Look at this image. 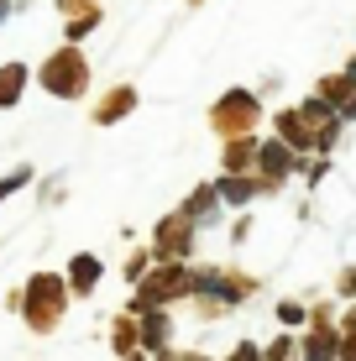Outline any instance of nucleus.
<instances>
[{"instance_id":"f3484780","label":"nucleus","mask_w":356,"mask_h":361,"mask_svg":"<svg viewBox=\"0 0 356 361\" xmlns=\"http://www.w3.org/2000/svg\"><path fill=\"white\" fill-rule=\"evenodd\" d=\"M137 325H142V351H157V345L168 341V314L163 309H142Z\"/></svg>"},{"instance_id":"6e6552de","label":"nucleus","mask_w":356,"mask_h":361,"mask_svg":"<svg viewBox=\"0 0 356 361\" xmlns=\"http://www.w3.org/2000/svg\"><path fill=\"white\" fill-rule=\"evenodd\" d=\"M58 16H63V42H84L105 27V6L100 0H58Z\"/></svg>"},{"instance_id":"9b49d317","label":"nucleus","mask_w":356,"mask_h":361,"mask_svg":"<svg viewBox=\"0 0 356 361\" xmlns=\"http://www.w3.org/2000/svg\"><path fill=\"white\" fill-rule=\"evenodd\" d=\"M273 131H278V142L293 147V152H314V126H309V116H304L299 105H293V110H278V116H273Z\"/></svg>"},{"instance_id":"dca6fc26","label":"nucleus","mask_w":356,"mask_h":361,"mask_svg":"<svg viewBox=\"0 0 356 361\" xmlns=\"http://www.w3.org/2000/svg\"><path fill=\"white\" fill-rule=\"evenodd\" d=\"M178 209H183V215H189V220H194V226H200V231H204V220H210V215H215V209H220V189H215V183H200V189H194L189 199H183V204H178Z\"/></svg>"},{"instance_id":"f257e3e1","label":"nucleus","mask_w":356,"mask_h":361,"mask_svg":"<svg viewBox=\"0 0 356 361\" xmlns=\"http://www.w3.org/2000/svg\"><path fill=\"white\" fill-rule=\"evenodd\" d=\"M32 79H37V90L53 94V99H84L90 84H94V68H90V58H84V42H58L53 53L37 63Z\"/></svg>"},{"instance_id":"aec40b11","label":"nucleus","mask_w":356,"mask_h":361,"mask_svg":"<svg viewBox=\"0 0 356 361\" xmlns=\"http://www.w3.org/2000/svg\"><path fill=\"white\" fill-rule=\"evenodd\" d=\"M336 356V335L330 330H314L309 341H304V361H330Z\"/></svg>"},{"instance_id":"39448f33","label":"nucleus","mask_w":356,"mask_h":361,"mask_svg":"<svg viewBox=\"0 0 356 361\" xmlns=\"http://www.w3.org/2000/svg\"><path fill=\"white\" fill-rule=\"evenodd\" d=\"M257 288V278H241L231 267H200L194 272V293L204 298V314H226L231 304H241Z\"/></svg>"},{"instance_id":"6ab92c4d","label":"nucleus","mask_w":356,"mask_h":361,"mask_svg":"<svg viewBox=\"0 0 356 361\" xmlns=\"http://www.w3.org/2000/svg\"><path fill=\"white\" fill-rule=\"evenodd\" d=\"M27 183H37V173H32V163H21V168H11L6 178H0V204H6V199H16L21 189H27Z\"/></svg>"},{"instance_id":"b1692460","label":"nucleus","mask_w":356,"mask_h":361,"mask_svg":"<svg viewBox=\"0 0 356 361\" xmlns=\"http://www.w3.org/2000/svg\"><path fill=\"white\" fill-rule=\"evenodd\" d=\"M11 16V0H0V21H6Z\"/></svg>"},{"instance_id":"423d86ee","label":"nucleus","mask_w":356,"mask_h":361,"mask_svg":"<svg viewBox=\"0 0 356 361\" xmlns=\"http://www.w3.org/2000/svg\"><path fill=\"white\" fill-rule=\"evenodd\" d=\"M194 235H200V226H194L183 209H173V215H163L157 231H152V257H157V262H189Z\"/></svg>"},{"instance_id":"ddd939ff","label":"nucleus","mask_w":356,"mask_h":361,"mask_svg":"<svg viewBox=\"0 0 356 361\" xmlns=\"http://www.w3.org/2000/svg\"><path fill=\"white\" fill-rule=\"evenodd\" d=\"M32 84V63H21V58H11V63H0V110L21 105V94H27Z\"/></svg>"},{"instance_id":"9d476101","label":"nucleus","mask_w":356,"mask_h":361,"mask_svg":"<svg viewBox=\"0 0 356 361\" xmlns=\"http://www.w3.org/2000/svg\"><path fill=\"white\" fill-rule=\"evenodd\" d=\"M100 278H105V262L94 252H73V262L63 272V283H68V293L73 298H90L94 288H100Z\"/></svg>"},{"instance_id":"1a4fd4ad","label":"nucleus","mask_w":356,"mask_h":361,"mask_svg":"<svg viewBox=\"0 0 356 361\" xmlns=\"http://www.w3.org/2000/svg\"><path fill=\"white\" fill-rule=\"evenodd\" d=\"M137 105H142V90H137V84H110V90L90 105V121H94V126H116V121H126Z\"/></svg>"},{"instance_id":"f8f14e48","label":"nucleus","mask_w":356,"mask_h":361,"mask_svg":"<svg viewBox=\"0 0 356 361\" xmlns=\"http://www.w3.org/2000/svg\"><path fill=\"white\" fill-rule=\"evenodd\" d=\"M252 168H257V131L226 136V147H220V173H252Z\"/></svg>"},{"instance_id":"2eb2a0df","label":"nucleus","mask_w":356,"mask_h":361,"mask_svg":"<svg viewBox=\"0 0 356 361\" xmlns=\"http://www.w3.org/2000/svg\"><path fill=\"white\" fill-rule=\"evenodd\" d=\"M220 204H252L257 194H262V183H257V173H220Z\"/></svg>"},{"instance_id":"5701e85b","label":"nucleus","mask_w":356,"mask_h":361,"mask_svg":"<svg viewBox=\"0 0 356 361\" xmlns=\"http://www.w3.org/2000/svg\"><path fill=\"white\" fill-rule=\"evenodd\" d=\"M247 235H252V220H247V215H241V220H236V226H231V241H247Z\"/></svg>"},{"instance_id":"20e7f679","label":"nucleus","mask_w":356,"mask_h":361,"mask_svg":"<svg viewBox=\"0 0 356 361\" xmlns=\"http://www.w3.org/2000/svg\"><path fill=\"white\" fill-rule=\"evenodd\" d=\"M262 126V99H257L252 90H226L210 105V131L226 142V136H247Z\"/></svg>"},{"instance_id":"a211bd4d","label":"nucleus","mask_w":356,"mask_h":361,"mask_svg":"<svg viewBox=\"0 0 356 361\" xmlns=\"http://www.w3.org/2000/svg\"><path fill=\"white\" fill-rule=\"evenodd\" d=\"M110 345H116L121 356H126V351H142V325H137V314H121L116 325H110Z\"/></svg>"},{"instance_id":"4be33fe9","label":"nucleus","mask_w":356,"mask_h":361,"mask_svg":"<svg viewBox=\"0 0 356 361\" xmlns=\"http://www.w3.org/2000/svg\"><path fill=\"white\" fill-rule=\"evenodd\" d=\"M278 319H283V325H299V319H304V304H278Z\"/></svg>"},{"instance_id":"4468645a","label":"nucleus","mask_w":356,"mask_h":361,"mask_svg":"<svg viewBox=\"0 0 356 361\" xmlns=\"http://www.w3.org/2000/svg\"><path fill=\"white\" fill-rule=\"evenodd\" d=\"M351 94H356V73H346V68H340V73H325V79L314 84V99H325L336 116L351 105Z\"/></svg>"},{"instance_id":"f03ea898","label":"nucleus","mask_w":356,"mask_h":361,"mask_svg":"<svg viewBox=\"0 0 356 361\" xmlns=\"http://www.w3.org/2000/svg\"><path fill=\"white\" fill-rule=\"evenodd\" d=\"M68 283L58 278V272H32L27 278V288H21V314H27V325L32 335H53L58 330V319H63V309H68Z\"/></svg>"},{"instance_id":"0eeeda50","label":"nucleus","mask_w":356,"mask_h":361,"mask_svg":"<svg viewBox=\"0 0 356 361\" xmlns=\"http://www.w3.org/2000/svg\"><path fill=\"white\" fill-rule=\"evenodd\" d=\"M257 183H262V194H278L283 189V178L299 173V152H293L288 142H257Z\"/></svg>"},{"instance_id":"393cba45","label":"nucleus","mask_w":356,"mask_h":361,"mask_svg":"<svg viewBox=\"0 0 356 361\" xmlns=\"http://www.w3.org/2000/svg\"><path fill=\"white\" fill-rule=\"evenodd\" d=\"M183 6H204V0H183Z\"/></svg>"},{"instance_id":"412c9836","label":"nucleus","mask_w":356,"mask_h":361,"mask_svg":"<svg viewBox=\"0 0 356 361\" xmlns=\"http://www.w3.org/2000/svg\"><path fill=\"white\" fill-rule=\"evenodd\" d=\"M147 267H152V246H147V252H131L126 278H131V283H142V278H147Z\"/></svg>"},{"instance_id":"7ed1b4c3","label":"nucleus","mask_w":356,"mask_h":361,"mask_svg":"<svg viewBox=\"0 0 356 361\" xmlns=\"http://www.w3.org/2000/svg\"><path fill=\"white\" fill-rule=\"evenodd\" d=\"M183 293H194V267H183V262L147 267V278L137 283V298H131V314H142V309H168Z\"/></svg>"}]
</instances>
